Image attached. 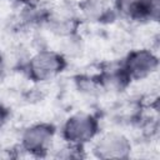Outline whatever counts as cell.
I'll use <instances>...</instances> for the list:
<instances>
[{
    "mask_svg": "<svg viewBox=\"0 0 160 160\" xmlns=\"http://www.w3.org/2000/svg\"><path fill=\"white\" fill-rule=\"evenodd\" d=\"M68 65V60L51 48L34 50L24 64V71L34 82H49L55 80Z\"/></svg>",
    "mask_w": 160,
    "mask_h": 160,
    "instance_id": "1",
    "label": "cell"
},
{
    "mask_svg": "<svg viewBox=\"0 0 160 160\" xmlns=\"http://www.w3.org/2000/svg\"><path fill=\"white\" fill-rule=\"evenodd\" d=\"M56 131L48 121H35L20 130L18 148L26 156H44L48 154Z\"/></svg>",
    "mask_w": 160,
    "mask_h": 160,
    "instance_id": "4",
    "label": "cell"
},
{
    "mask_svg": "<svg viewBox=\"0 0 160 160\" xmlns=\"http://www.w3.org/2000/svg\"><path fill=\"white\" fill-rule=\"evenodd\" d=\"M22 1L24 4L29 5V6H32V8H46L52 0H20Z\"/></svg>",
    "mask_w": 160,
    "mask_h": 160,
    "instance_id": "7",
    "label": "cell"
},
{
    "mask_svg": "<svg viewBox=\"0 0 160 160\" xmlns=\"http://www.w3.org/2000/svg\"><path fill=\"white\" fill-rule=\"evenodd\" d=\"M120 68L130 85L131 82L156 74L159 68V56L154 49L135 48L125 54L120 62Z\"/></svg>",
    "mask_w": 160,
    "mask_h": 160,
    "instance_id": "3",
    "label": "cell"
},
{
    "mask_svg": "<svg viewBox=\"0 0 160 160\" xmlns=\"http://www.w3.org/2000/svg\"><path fill=\"white\" fill-rule=\"evenodd\" d=\"M100 132V124L94 114L76 111L62 124L60 135L71 145L84 148L91 142Z\"/></svg>",
    "mask_w": 160,
    "mask_h": 160,
    "instance_id": "2",
    "label": "cell"
},
{
    "mask_svg": "<svg viewBox=\"0 0 160 160\" xmlns=\"http://www.w3.org/2000/svg\"><path fill=\"white\" fill-rule=\"evenodd\" d=\"M5 70H6V64H5V61H4L2 55L0 54V80L4 78V75H5Z\"/></svg>",
    "mask_w": 160,
    "mask_h": 160,
    "instance_id": "8",
    "label": "cell"
},
{
    "mask_svg": "<svg viewBox=\"0 0 160 160\" xmlns=\"http://www.w3.org/2000/svg\"><path fill=\"white\" fill-rule=\"evenodd\" d=\"M91 142L94 155L100 159H126L132 152L130 138L120 130L99 132Z\"/></svg>",
    "mask_w": 160,
    "mask_h": 160,
    "instance_id": "5",
    "label": "cell"
},
{
    "mask_svg": "<svg viewBox=\"0 0 160 160\" xmlns=\"http://www.w3.org/2000/svg\"><path fill=\"white\" fill-rule=\"evenodd\" d=\"M9 115H10L9 109H8L4 104H1V102H0V131H1V130H2V128L8 124Z\"/></svg>",
    "mask_w": 160,
    "mask_h": 160,
    "instance_id": "6",
    "label": "cell"
}]
</instances>
